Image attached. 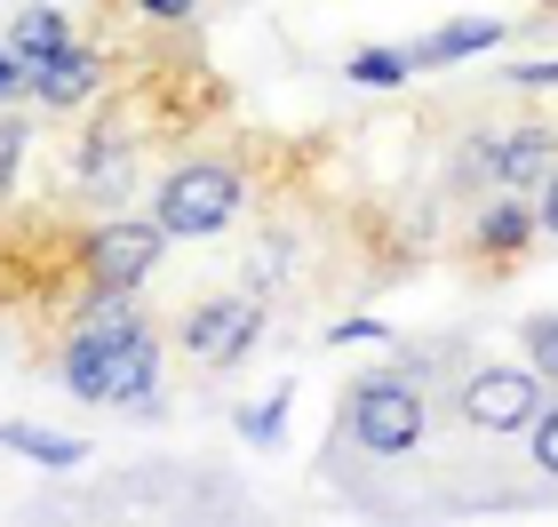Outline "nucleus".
I'll return each mask as SVG.
<instances>
[{"instance_id":"nucleus-1","label":"nucleus","mask_w":558,"mask_h":527,"mask_svg":"<svg viewBox=\"0 0 558 527\" xmlns=\"http://www.w3.org/2000/svg\"><path fill=\"white\" fill-rule=\"evenodd\" d=\"M57 384L88 408L144 416L160 392V328L136 312V296H81L57 351Z\"/></svg>"},{"instance_id":"nucleus-2","label":"nucleus","mask_w":558,"mask_h":527,"mask_svg":"<svg viewBox=\"0 0 558 527\" xmlns=\"http://www.w3.org/2000/svg\"><path fill=\"white\" fill-rule=\"evenodd\" d=\"M247 192H256V160H247L240 144L192 153V160H175L160 184H151V224H160L168 240H216V232L240 224Z\"/></svg>"},{"instance_id":"nucleus-3","label":"nucleus","mask_w":558,"mask_h":527,"mask_svg":"<svg viewBox=\"0 0 558 527\" xmlns=\"http://www.w3.org/2000/svg\"><path fill=\"white\" fill-rule=\"evenodd\" d=\"M336 423L351 432L360 456L399 464V456H415V447L430 440V399H423V384H415L408 368H375V375L351 384V399H343Z\"/></svg>"},{"instance_id":"nucleus-4","label":"nucleus","mask_w":558,"mask_h":527,"mask_svg":"<svg viewBox=\"0 0 558 527\" xmlns=\"http://www.w3.org/2000/svg\"><path fill=\"white\" fill-rule=\"evenodd\" d=\"M168 256V232L151 216H112V224H88L72 240V272H81V296H136Z\"/></svg>"},{"instance_id":"nucleus-5","label":"nucleus","mask_w":558,"mask_h":527,"mask_svg":"<svg viewBox=\"0 0 558 527\" xmlns=\"http://www.w3.org/2000/svg\"><path fill=\"white\" fill-rule=\"evenodd\" d=\"M264 336V296L256 288H240V296H199V304H184V320H175V344H184V360L192 368H240L247 351H256Z\"/></svg>"},{"instance_id":"nucleus-6","label":"nucleus","mask_w":558,"mask_h":527,"mask_svg":"<svg viewBox=\"0 0 558 527\" xmlns=\"http://www.w3.org/2000/svg\"><path fill=\"white\" fill-rule=\"evenodd\" d=\"M454 408H463L471 432L511 440V432H526V423H535V408H543V375H535V368H511V360H487V368L463 375Z\"/></svg>"},{"instance_id":"nucleus-7","label":"nucleus","mask_w":558,"mask_h":527,"mask_svg":"<svg viewBox=\"0 0 558 527\" xmlns=\"http://www.w3.org/2000/svg\"><path fill=\"white\" fill-rule=\"evenodd\" d=\"M105 81H112L105 48H88L81 33H72L57 57L33 64V105H40V112H81V105H96V96H105Z\"/></svg>"},{"instance_id":"nucleus-8","label":"nucleus","mask_w":558,"mask_h":527,"mask_svg":"<svg viewBox=\"0 0 558 527\" xmlns=\"http://www.w3.org/2000/svg\"><path fill=\"white\" fill-rule=\"evenodd\" d=\"M471 256L487 264V272H511V264L535 256V200H519V192H487V200H478Z\"/></svg>"},{"instance_id":"nucleus-9","label":"nucleus","mask_w":558,"mask_h":527,"mask_svg":"<svg viewBox=\"0 0 558 527\" xmlns=\"http://www.w3.org/2000/svg\"><path fill=\"white\" fill-rule=\"evenodd\" d=\"M550 168H558V129H502L495 136V192H519V200H535L550 184Z\"/></svg>"},{"instance_id":"nucleus-10","label":"nucleus","mask_w":558,"mask_h":527,"mask_svg":"<svg viewBox=\"0 0 558 527\" xmlns=\"http://www.w3.org/2000/svg\"><path fill=\"white\" fill-rule=\"evenodd\" d=\"M502 40H511V24H495V16H454V24H439L430 40H415V72L463 64V57H495Z\"/></svg>"},{"instance_id":"nucleus-11","label":"nucleus","mask_w":558,"mask_h":527,"mask_svg":"<svg viewBox=\"0 0 558 527\" xmlns=\"http://www.w3.org/2000/svg\"><path fill=\"white\" fill-rule=\"evenodd\" d=\"M0 440H9V456L40 464V471H81L88 464V440H64L48 423H0Z\"/></svg>"},{"instance_id":"nucleus-12","label":"nucleus","mask_w":558,"mask_h":527,"mask_svg":"<svg viewBox=\"0 0 558 527\" xmlns=\"http://www.w3.org/2000/svg\"><path fill=\"white\" fill-rule=\"evenodd\" d=\"M0 40H9L24 64H40V57H57V48L72 40V16H64V9H48V0H33V9H16V16H9V33H0Z\"/></svg>"},{"instance_id":"nucleus-13","label":"nucleus","mask_w":558,"mask_h":527,"mask_svg":"<svg viewBox=\"0 0 558 527\" xmlns=\"http://www.w3.org/2000/svg\"><path fill=\"white\" fill-rule=\"evenodd\" d=\"M343 81H360V88H408L415 81V48H351Z\"/></svg>"},{"instance_id":"nucleus-14","label":"nucleus","mask_w":558,"mask_h":527,"mask_svg":"<svg viewBox=\"0 0 558 527\" xmlns=\"http://www.w3.org/2000/svg\"><path fill=\"white\" fill-rule=\"evenodd\" d=\"M288 408H295V384H279L271 399L240 408V440H247V447H279V432H288Z\"/></svg>"},{"instance_id":"nucleus-15","label":"nucleus","mask_w":558,"mask_h":527,"mask_svg":"<svg viewBox=\"0 0 558 527\" xmlns=\"http://www.w3.org/2000/svg\"><path fill=\"white\" fill-rule=\"evenodd\" d=\"M24 144H33V120H24V112H0V200H9L16 176H24Z\"/></svg>"},{"instance_id":"nucleus-16","label":"nucleus","mask_w":558,"mask_h":527,"mask_svg":"<svg viewBox=\"0 0 558 527\" xmlns=\"http://www.w3.org/2000/svg\"><path fill=\"white\" fill-rule=\"evenodd\" d=\"M519 336H526V368H535L543 384H558V312H535Z\"/></svg>"},{"instance_id":"nucleus-17","label":"nucleus","mask_w":558,"mask_h":527,"mask_svg":"<svg viewBox=\"0 0 558 527\" xmlns=\"http://www.w3.org/2000/svg\"><path fill=\"white\" fill-rule=\"evenodd\" d=\"M120 9H129L136 24H151V33H168V24H192L208 0H120Z\"/></svg>"},{"instance_id":"nucleus-18","label":"nucleus","mask_w":558,"mask_h":527,"mask_svg":"<svg viewBox=\"0 0 558 527\" xmlns=\"http://www.w3.org/2000/svg\"><path fill=\"white\" fill-rule=\"evenodd\" d=\"M526 432H535V440H526V456H535V471H550V480H558V399H543Z\"/></svg>"},{"instance_id":"nucleus-19","label":"nucleus","mask_w":558,"mask_h":527,"mask_svg":"<svg viewBox=\"0 0 558 527\" xmlns=\"http://www.w3.org/2000/svg\"><path fill=\"white\" fill-rule=\"evenodd\" d=\"M24 96H33V64H24L9 40H0V105H24Z\"/></svg>"},{"instance_id":"nucleus-20","label":"nucleus","mask_w":558,"mask_h":527,"mask_svg":"<svg viewBox=\"0 0 558 527\" xmlns=\"http://www.w3.org/2000/svg\"><path fill=\"white\" fill-rule=\"evenodd\" d=\"M327 344H391V328H384V320H336Z\"/></svg>"},{"instance_id":"nucleus-21","label":"nucleus","mask_w":558,"mask_h":527,"mask_svg":"<svg viewBox=\"0 0 558 527\" xmlns=\"http://www.w3.org/2000/svg\"><path fill=\"white\" fill-rule=\"evenodd\" d=\"M535 232H543V240H558V168H550V184L535 192Z\"/></svg>"},{"instance_id":"nucleus-22","label":"nucleus","mask_w":558,"mask_h":527,"mask_svg":"<svg viewBox=\"0 0 558 527\" xmlns=\"http://www.w3.org/2000/svg\"><path fill=\"white\" fill-rule=\"evenodd\" d=\"M511 88H558V64H511Z\"/></svg>"}]
</instances>
